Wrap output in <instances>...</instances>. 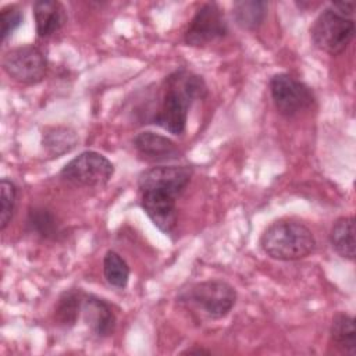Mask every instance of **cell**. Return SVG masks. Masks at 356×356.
I'll return each mask as SVG.
<instances>
[{
	"instance_id": "obj_1",
	"label": "cell",
	"mask_w": 356,
	"mask_h": 356,
	"mask_svg": "<svg viewBox=\"0 0 356 356\" xmlns=\"http://www.w3.org/2000/svg\"><path fill=\"white\" fill-rule=\"evenodd\" d=\"M193 168L189 165H156L138 177L140 206L152 222L164 234L177 224V200L186 189Z\"/></svg>"
},
{
	"instance_id": "obj_2",
	"label": "cell",
	"mask_w": 356,
	"mask_h": 356,
	"mask_svg": "<svg viewBox=\"0 0 356 356\" xmlns=\"http://www.w3.org/2000/svg\"><path fill=\"white\" fill-rule=\"evenodd\" d=\"M163 89L161 100L150 121L172 135H181L186 129L191 106L206 96L207 86L200 75L179 68L164 79Z\"/></svg>"
},
{
	"instance_id": "obj_3",
	"label": "cell",
	"mask_w": 356,
	"mask_h": 356,
	"mask_svg": "<svg viewBox=\"0 0 356 356\" xmlns=\"http://www.w3.org/2000/svg\"><path fill=\"white\" fill-rule=\"evenodd\" d=\"M260 248L274 260L293 261L305 259L314 252L316 238L303 222L281 218L264 229L260 236Z\"/></svg>"
},
{
	"instance_id": "obj_4",
	"label": "cell",
	"mask_w": 356,
	"mask_h": 356,
	"mask_svg": "<svg viewBox=\"0 0 356 356\" xmlns=\"http://www.w3.org/2000/svg\"><path fill=\"white\" fill-rule=\"evenodd\" d=\"M178 300L196 307L211 320H220L235 306L236 291L227 281L206 280L189 285L179 293Z\"/></svg>"
},
{
	"instance_id": "obj_5",
	"label": "cell",
	"mask_w": 356,
	"mask_h": 356,
	"mask_svg": "<svg viewBox=\"0 0 356 356\" xmlns=\"http://www.w3.org/2000/svg\"><path fill=\"white\" fill-rule=\"evenodd\" d=\"M355 36V21L332 8H324L310 26L313 44L331 56L341 54Z\"/></svg>"
},
{
	"instance_id": "obj_6",
	"label": "cell",
	"mask_w": 356,
	"mask_h": 356,
	"mask_svg": "<svg viewBox=\"0 0 356 356\" xmlns=\"http://www.w3.org/2000/svg\"><path fill=\"white\" fill-rule=\"evenodd\" d=\"M114 174L113 163L102 153L86 150L70 160L60 171V177L82 188H102Z\"/></svg>"
},
{
	"instance_id": "obj_7",
	"label": "cell",
	"mask_w": 356,
	"mask_h": 356,
	"mask_svg": "<svg viewBox=\"0 0 356 356\" xmlns=\"http://www.w3.org/2000/svg\"><path fill=\"white\" fill-rule=\"evenodd\" d=\"M270 93L277 111L284 117H295L314 104L313 90L295 76L280 72L270 79Z\"/></svg>"
},
{
	"instance_id": "obj_8",
	"label": "cell",
	"mask_w": 356,
	"mask_h": 356,
	"mask_svg": "<svg viewBox=\"0 0 356 356\" xmlns=\"http://www.w3.org/2000/svg\"><path fill=\"white\" fill-rule=\"evenodd\" d=\"M228 32V22L220 6L217 3H204L191 19L184 33V42L191 47H203L225 38Z\"/></svg>"
},
{
	"instance_id": "obj_9",
	"label": "cell",
	"mask_w": 356,
	"mask_h": 356,
	"mask_svg": "<svg viewBox=\"0 0 356 356\" xmlns=\"http://www.w3.org/2000/svg\"><path fill=\"white\" fill-rule=\"evenodd\" d=\"M3 70L14 81L25 85L39 83L47 71L44 53L33 46L25 44L8 50L3 56Z\"/></svg>"
},
{
	"instance_id": "obj_10",
	"label": "cell",
	"mask_w": 356,
	"mask_h": 356,
	"mask_svg": "<svg viewBox=\"0 0 356 356\" xmlns=\"http://www.w3.org/2000/svg\"><path fill=\"white\" fill-rule=\"evenodd\" d=\"M81 314L89 330L99 338H107L113 335L117 317L108 302L96 295H83Z\"/></svg>"
},
{
	"instance_id": "obj_11",
	"label": "cell",
	"mask_w": 356,
	"mask_h": 356,
	"mask_svg": "<svg viewBox=\"0 0 356 356\" xmlns=\"http://www.w3.org/2000/svg\"><path fill=\"white\" fill-rule=\"evenodd\" d=\"M136 153L146 161L163 163L181 157V150L170 138L150 131L138 134L132 139Z\"/></svg>"
},
{
	"instance_id": "obj_12",
	"label": "cell",
	"mask_w": 356,
	"mask_h": 356,
	"mask_svg": "<svg viewBox=\"0 0 356 356\" xmlns=\"http://www.w3.org/2000/svg\"><path fill=\"white\" fill-rule=\"evenodd\" d=\"M35 29L39 38H50L67 22V11L60 1L38 0L32 6Z\"/></svg>"
},
{
	"instance_id": "obj_13",
	"label": "cell",
	"mask_w": 356,
	"mask_h": 356,
	"mask_svg": "<svg viewBox=\"0 0 356 356\" xmlns=\"http://www.w3.org/2000/svg\"><path fill=\"white\" fill-rule=\"evenodd\" d=\"M83 295L85 292H82L79 288H71L58 296L53 313L54 321L58 327L70 330L76 324L81 316Z\"/></svg>"
},
{
	"instance_id": "obj_14",
	"label": "cell",
	"mask_w": 356,
	"mask_h": 356,
	"mask_svg": "<svg viewBox=\"0 0 356 356\" xmlns=\"http://www.w3.org/2000/svg\"><path fill=\"white\" fill-rule=\"evenodd\" d=\"M332 249L346 260H355V220L352 216L339 217L330 231Z\"/></svg>"
},
{
	"instance_id": "obj_15",
	"label": "cell",
	"mask_w": 356,
	"mask_h": 356,
	"mask_svg": "<svg viewBox=\"0 0 356 356\" xmlns=\"http://www.w3.org/2000/svg\"><path fill=\"white\" fill-rule=\"evenodd\" d=\"M42 145L49 154L54 157H60L76 147L78 135L70 127H64V125L47 127L42 135Z\"/></svg>"
},
{
	"instance_id": "obj_16",
	"label": "cell",
	"mask_w": 356,
	"mask_h": 356,
	"mask_svg": "<svg viewBox=\"0 0 356 356\" xmlns=\"http://www.w3.org/2000/svg\"><path fill=\"white\" fill-rule=\"evenodd\" d=\"M330 338L335 348L353 356L356 353V328L353 317L343 312L337 313L331 323Z\"/></svg>"
},
{
	"instance_id": "obj_17",
	"label": "cell",
	"mask_w": 356,
	"mask_h": 356,
	"mask_svg": "<svg viewBox=\"0 0 356 356\" xmlns=\"http://www.w3.org/2000/svg\"><path fill=\"white\" fill-rule=\"evenodd\" d=\"M268 3L261 0H239L232 4L235 22L246 31L257 29L267 15Z\"/></svg>"
},
{
	"instance_id": "obj_18",
	"label": "cell",
	"mask_w": 356,
	"mask_h": 356,
	"mask_svg": "<svg viewBox=\"0 0 356 356\" xmlns=\"http://www.w3.org/2000/svg\"><path fill=\"white\" fill-rule=\"evenodd\" d=\"M26 225L31 232L43 239H57L61 234L56 216L46 207H32L28 211Z\"/></svg>"
},
{
	"instance_id": "obj_19",
	"label": "cell",
	"mask_w": 356,
	"mask_h": 356,
	"mask_svg": "<svg viewBox=\"0 0 356 356\" xmlns=\"http://www.w3.org/2000/svg\"><path fill=\"white\" fill-rule=\"evenodd\" d=\"M103 275L111 286L124 289L129 280V266L121 254L107 250L103 257Z\"/></svg>"
},
{
	"instance_id": "obj_20",
	"label": "cell",
	"mask_w": 356,
	"mask_h": 356,
	"mask_svg": "<svg viewBox=\"0 0 356 356\" xmlns=\"http://www.w3.org/2000/svg\"><path fill=\"white\" fill-rule=\"evenodd\" d=\"M1 192V209H0V228L4 231L10 224L17 203V186L11 179L3 178L0 181Z\"/></svg>"
},
{
	"instance_id": "obj_21",
	"label": "cell",
	"mask_w": 356,
	"mask_h": 356,
	"mask_svg": "<svg viewBox=\"0 0 356 356\" xmlns=\"http://www.w3.org/2000/svg\"><path fill=\"white\" fill-rule=\"evenodd\" d=\"M24 13L17 4H8L0 11V36L1 42H6L14 31L22 24Z\"/></svg>"
},
{
	"instance_id": "obj_22",
	"label": "cell",
	"mask_w": 356,
	"mask_h": 356,
	"mask_svg": "<svg viewBox=\"0 0 356 356\" xmlns=\"http://www.w3.org/2000/svg\"><path fill=\"white\" fill-rule=\"evenodd\" d=\"M331 7L335 8L337 11H339L341 14H343L346 17H350V18L355 13V3L353 1H338V3H332Z\"/></svg>"
},
{
	"instance_id": "obj_23",
	"label": "cell",
	"mask_w": 356,
	"mask_h": 356,
	"mask_svg": "<svg viewBox=\"0 0 356 356\" xmlns=\"http://www.w3.org/2000/svg\"><path fill=\"white\" fill-rule=\"evenodd\" d=\"M193 353H196V355H210L211 352L207 350V349H203V348H188L186 350L182 352V355H193Z\"/></svg>"
}]
</instances>
